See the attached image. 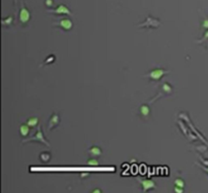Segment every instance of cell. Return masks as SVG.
<instances>
[{
	"instance_id": "11",
	"label": "cell",
	"mask_w": 208,
	"mask_h": 193,
	"mask_svg": "<svg viewBox=\"0 0 208 193\" xmlns=\"http://www.w3.org/2000/svg\"><path fill=\"white\" fill-rule=\"evenodd\" d=\"M38 122H39V118L36 117V116H34V117L29 118V121H28V125L29 126H32V128H34V126H36V125L38 124Z\"/></svg>"
},
{
	"instance_id": "22",
	"label": "cell",
	"mask_w": 208,
	"mask_h": 193,
	"mask_svg": "<svg viewBox=\"0 0 208 193\" xmlns=\"http://www.w3.org/2000/svg\"><path fill=\"white\" fill-rule=\"evenodd\" d=\"M85 176H87V174H82L81 177H85Z\"/></svg>"
},
{
	"instance_id": "10",
	"label": "cell",
	"mask_w": 208,
	"mask_h": 193,
	"mask_svg": "<svg viewBox=\"0 0 208 193\" xmlns=\"http://www.w3.org/2000/svg\"><path fill=\"white\" fill-rule=\"evenodd\" d=\"M90 153H91V155L94 156V157H98V156H101L102 151L98 147H92L90 150Z\"/></svg>"
},
{
	"instance_id": "4",
	"label": "cell",
	"mask_w": 208,
	"mask_h": 193,
	"mask_svg": "<svg viewBox=\"0 0 208 193\" xmlns=\"http://www.w3.org/2000/svg\"><path fill=\"white\" fill-rule=\"evenodd\" d=\"M50 12H54V13H57V14H68V15H70L71 14V12H70V10L66 7L65 5H63V4H61V5H59L57 8L55 9V10H49Z\"/></svg>"
},
{
	"instance_id": "8",
	"label": "cell",
	"mask_w": 208,
	"mask_h": 193,
	"mask_svg": "<svg viewBox=\"0 0 208 193\" xmlns=\"http://www.w3.org/2000/svg\"><path fill=\"white\" fill-rule=\"evenodd\" d=\"M140 113L142 114V116H148L150 113V109H149V106L146 105V104H142L140 106Z\"/></svg>"
},
{
	"instance_id": "7",
	"label": "cell",
	"mask_w": 208,
	"mask_h": 193,
	"mask_svg": "<svg viewBox=\"0 0 208 193\" xmlns=\"http://www.w3.org/2000/svg\"><path fill=\"white\" fill-rule=\"evenodd\" d=\"M31 141H38V142L44 143V144H46V145H49V143H48V142H46V141H45V139H44V136H43V134H42L41 128L38 129L37 135H36L34 136V138H32V139H31Z\"/></svg>"
},
{
	"instance_id": "20",
	"label": "cell",
	"mask_w": 208,
	"mask_h": 193,
	"mask_svg": "<svg viewBox=\"0 0 208 193\" xmlns=\"http://www.w3.org/2000/svg\"><path fill=\"white\" fill-rule=\"evenodd\" d=\"M205 39H208V31L205 32V35H204V36H203V39H201V41H205Z\"/></svg>"
},
{
	"instance_id": "18",
	"label": "cell",
	"mask_w": 208,
	"mask_h": 193,
	"mask_svg": "<svg viewBox=\"0 0 208 193\" xmlns=\"http://www.w3.org/2000/svg\"><path fill=\"white\" fill-rule=\"evenodd\" d=\"M174 190H175V192L181 193V192H183V191H184V188H181V187H178V186H175Z\"/></svg>"
},
{
	"instance_id": "1",
	"label": "cell",
	"mask_w": 208,
	"mask_h": 193,
	"mask_svg": "<svg viewBox=\"0 0 208 193\" xmlns=\"http://www.w3.org/2000/svg\"><path fill=\"white\" fill-rule=\"evenodd\" d=\"M167 73L168 71H166V70L164 69H154L145 76L149 78L150 80H156V81H157V80H160L164 74H167Z\"/></svg>"
},
{
	"instance_id": "16",
	"label": "cell",
	"mask_w": 208,
	"mask_h": 193,
	"mask_svg": "<svg viewBox=\"0 0 208 193\" xmlns=\"http://www.w3.org/2000/svg\"><path fill=\"white\" fill-rule=\"evenodd\" d=\"M55 59H56V57L54 55H51V56H49V57L45 60V62H44V64H51V63H53L55 61Z\"/></svg>"
},
{
	"instance_id": "17",
	"label": "cell",
	"mask_w": 208,
	"mask_h": 193,
	"mask_svg": "<svg viewBox=\"0 0 208 193\" xmlns=\"http://www.w3.org/2000/svg\"><path fill=\"white\" fill-rule=\"evenodd\" d=\"M202 28H205V29H208V18H206V19H204V20L202 21Z\"/></svg>"
},
{
	"instance_id": "13",
	"label": "cell",
	"mask_w": 208,
	"mask_h": 193,
	"mask_svg": "<svg viewBox=\"0 0 208 193\" xmlns=\"http://www.w3.org/2000/svg\"><path fill=\"white\" fill-rule=\"evenodd\" d=\"M29 128L28 124H24L21 126V134L22 135H26L29 134Z\"/></svg>"
},
{
	"instance_id": "5",
	"label": "cell",
	"mask_w": 208,
	"mask_h": 193,
	"mask_svg": "<svg viewBox=\"0 0 208 193\" xmlns=\"http://www.w3.org/2000/svg\"><path fill=\"white\" fill-rule=\"evenodd\" d=\"M19 17H21V21L22 23H25L29 21V12L28 11V9L26 8H21V15H19Z\"/></svg>"
},
{
	"instance_id": "3",
	"label": "cell",
	"mask_w": 208,
	"mask_h": 193,
	"mask_svg": "<svg viewBox=\"0 0 208 193\" xmlns=\"http://www.w3.org/2000/svg\"><path fill=\"white\" fill-rule=\"evenodd\" d=\"M139 182L142 185V189L143 191H148L150 189H153L156 187V183H154L152 180L150 179H145V180H139Z\"/></svg>"
},
{
	"instance_id": "12",
	"label": "cell",
	"mask_w": 208,
	"mask_h": 193,
	"mask_svg": "<svg viewBox=\"0 0 208 193\" xmlns=\"http://www.w3.org/2000/svg\"><path fill=\"white\" fill-rule=\"evenodd\" d=\"M161 89H163V91H164L166 93H171V86L167 82H164V84L161 85Z\"/></svg>"
},
{
	"instance_id": "9",
	"label": "cell",
	"mask_w": 208,
	"mask_h": 193,
	"mask_svg": "<svg viewBox=\"0 0 208 193\" xmlns=\"http://www.w3.org/2000/svg\"><path fill=\"white\" fill-rule=\"evenodd\" d=\"M40 159L43 163H47L49 160L51 159V154L49 152H43L41 155H40Z\"/></svg>"
},
{
	"instance_id": "14",
	"label": "cell",
	"mask_w": 208,
	"mask_h": 193,
	"mask_svg": "<svg viewBox=\"0 0 208 193\" xmlns=\"http://www.w3.org/2000/svg\"><path fill=\"white\" fill-rule=\"evenodd\" d=\"M175 186H178V187L184 188L185 187V182L181 178H178V179H176V180H175Z\"/></svg>"
},
{
	"instance_id": "21",
	"label": "cell",
	"mask_w": 208,
	"mask_h": 193,
	"mask_svg": "<svg viewBox=\"0 0 208 193\" xmlns=\"http://www.w3.org/2000/svg\"><path fill=\"white\" fill-rule=\"evenodd\" d=\"M101 190H98V189H95V190H94V192H100Z\"/></svg>"
},
{
	"instance_id": "23",
	"label": "cell",
	"mask_w": 208,
	"mask_h": 193,
	"mask_svg": "<svg viewBox=\"0 0 208 193\" xmlns=\"http://www.w3.org/2000/svg\"><path fill=\"white\" fill-rule=\"evenodd\" d=\"M204 169H205V168H204ZM205 170H206V171L208 172V168H207V169H205Z\"/></svg>"
},
{
	"instance_id": "15",
	"label": "cell",
	"mask_w": 208,
	"mask_h": 193,
	"mask_svg": "<svg viewBox=\"0 0 208 193\" xmlns=\"http://www.w3.org/2000/svg\"><path fill=\"white\" fill-rule=\"evenodd\" d=\"M87 165L88 166H94V167H95V166H98V162L97 159H90L87 161Z\"/></svg>"
},
{
	"instance_id": "19",
	"label": "cell",
	"mask_w": 208,
	"mask_h": 193,
	"mask_svg": "<svg viewBox=\"0 0 208 193\" xmlns=\"http://www.w3.org/2000/svg\"><path fill=\"white\" fill-rule=\"evenodd\" d=\"M46 5L52 6L53 5V1H52V0H46Z\"/></svg>"
},
{
	"instance_id": "6",
	"label": "cell",
	"mask_w": 208,
	"mask_h": 193,
	"mask_svg": "<svg viewBox=\"0 0 208 193\" xmlns=\"http://www.w3.org/2000/svg\"><path fill=\"white\" fill-rule=\"evenodd\" d=\"M59 121H60V119H59L58 114H56V113L53 114L51 116L50 121H49V129H52L53 128H55V126L59 124Z\"/></svg>"
},
{
	"instance_id": "2",
	"label": "cell",
	"mask_w": 208,
	"mask_h": 193,
	"mask_svg": "<svg viewBox=\"0 0 208 193\" xmlns=\"http://www.w3.org/2000/svg\"><path fill=\"white\" fill-rule=\"evenodd\" d=\"M57 25L60 26L64 31H69V29L72 28V21L69 18H62L60 19V21L57 23Z\"/></svg>"
}]
</instances>
